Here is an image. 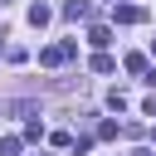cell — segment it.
Returning <instances> with one entry per match:
<instances>
[{"label": "cell", "instance_id": "cell-9", "mask_svg": "<svg viewBox=\"0 0 156 156\" xmlns=\"http://www.w3.org/2000/svg\"><path fill=\"white\" fill-rule=\"evenodd\" d=\"M117 132H122V127H117V122H98V136H102V141H112V136H117Z\"/></svg>", "mask_w": 156, "mask_h": 156}, {"label": "cell", "instance_id": "cell-1", "mask_svg": "<svg viewBox=\"0 0 156 156\" xmlns=\"http://www.w3.org/2000/svg\"><path fill=\"white\" fill-rule=\"evenodd\" d=\"M73 54H78V39H58V44L39 49V63H44V68H58V63H68Z\"/></svg>", "mask_w": 156, "mask_h": 156}, {"label": "cell", "instance_id": "cell-8", "mask_svg": "<svg viewBox=\"0 0 156 156\" xmlns=\"http://www.w3.org/2000/svg\"><path fill=\"white\" fill-rule=\"evenodd\" d=\"M93 73H112V58L107 54H93Z\"/></svg>", "mask_w": 156, "mask_h": 156}, {"label": "cell", "instance_id": "cell-4", "mask_svg": "<svg viewBox=\"0 0 156 156\" xmlns=\"http://www.w3.org/2000/svg\"><path fill=\"white\" fill-rule=\"evenodd\" d=\"M49 20H54V10H49L44 0H34V5H29V24H34V29H44Z\"/></svg>", "mask_w": 156, "mask_h": 156}, {"label": "cell", "instance_id": "cell-11", "mask_svg": "<svg viewBox=\"0 0 156 156\" xmlns=\"http://www.w3.org/2000/svg\"><path fill=\"white\" fill-rule=\"evenodd\" d=\"M141 112H146V117H156V93H151V98L141 102Z\"/></svg>", "mask_w": 156, "mask_h": 156}, {"label": "cell", "instance_id": "cell-16", "mask_svg": "<svg viewBox=\"0 0 156 156\" xmlns=\"http://www.w3.org/2000/svg\"><path fill=\"white\" fill-rule=\"evenodd\" d=\"M112 5H117V0H112Z\"/></svg>", "mask_w": 156, "mask_h": 156}, {"label": "cell", "instance_id": "cell-7", "mask_svg": "<svg viewBox=\"0 0 156 156\" xmlns=\"http://www.w3.org/2000/svg\"><path fill=\"white\" fill-rule=\"evenodd\" d=\"M107 107H112V112H122V107H127V93H122V88H112V93H107Z\"/></svg>", "mask_w": 156, "mask_h": 156}, {"label": "cell", "instance_id": "cell-12", "mask_svg": "<svg viewBox=\"0 0 156 156\" xmlns=\"http://www.w3.org/2000/svg\"><path fill=\"white\" fill-rule=\"evenodd\" d=\"M141 83H146V88H156V68H146V78H141Z\"/></svg>", "mask_w": 156, "mask_h": 156}, {"label": "cell", "instance_id": "cell-14", "mask_svg": "<svg viewBox=\"0 0 156 156\" xmlns=\"http://www.w3.org/2000/svg\"><path fill=\"white\" fill-rule=\"evenodd\" d=\"M151 54H156V39H151Z\"/></svg>", "mask_w": 156, "mask_h": 156}, {"label": "cell", "instance_id": "cell-5", "mask_svg": "<svg viewBox=\"0 0 156 156\" xmlns=\"http://www.w3.org/2000/svg\"><path fill=\"white\" fill-rule=\"evenodd\" d=\"M88 44H93V49H107V44H112V29H107V24H93V29H88Z\"/></svg>", "mask_w": 156, "mask_h": 156}, {"label": "cell", "instance_id": "cell-6", "mask_svg": "<svg viewBox=\"0 0 156 156\" xmlns=\"http://www.w3.org/2000/svg\"><path fill=\"white\" fill-rule=\"evenodd\" d=\"M127 73H141V78H146V58H141V54H127Z\"/></svg>", "mask_w": 156, "mask_h": 156}, {"label": "cell", "instance_id": "cell-3", "mask_svg": "<svg viewBox=\"0 0 156 156\" xmlns=\"http://www.w3.org/2000/svg\"><path fill=\"white\" fill-rule=\"evenodd\" d=\"M88 15H93V0H63V20L78 24V20H88Z\"/></svg>", "mask_w": 156, "mask_h": 156}, {"label": "cell", "instance_id": "cell-10", "mask_svg": "<svg viewBox=\"0 0 156 156\" xmlns=\"http://www.w3.org/2000/svg\"><path fill=\"white\" fill-rule=\"evenodd\" d=\"M0 156H20V136H5L0 141Z\"/></svg>", "mask_w": 156, "mask_h": 156}, {"label": "cell", "instance_id": "cell-15", "mask_svg": "<svg viewBox=\"0 0 156 156\" xmlns=\"http://www.w3.org/2000/svg\"><path fill=\"white\" fill-rule=\"evenodd\" d=\"M5 5H10V0H0V10H5Z\"/></svg>", "mask_w": 156, "mask_h": 156}, {"label": "cell", "instance_id": "cell-13", "mask_svg": "<svg viewBox=\"0 0 156 156\" xmlns=\"http://www.w3.org/2000/svg\"><path fill=\"white\" fill-rule=\"evenodd\" d=\"M127 156H151V151H146V146H136V151H127Z\"/></svg>", "mask_w": 156, "mask_h": 156}, {"label": "cell", "instance_id": "cell-2", "mask_svg": "<svg viewBox=\"0 0 156 156\" xmlns=\"http://www.w3.org/2000/svg\"><path fill=\"white\" fill-rule=\"evenodd\" d=\"M112 20L117 24H146V10L141 5H112Z\"/></svg>", "mask_w": 156, "mask_h": 156}]
</instances>
